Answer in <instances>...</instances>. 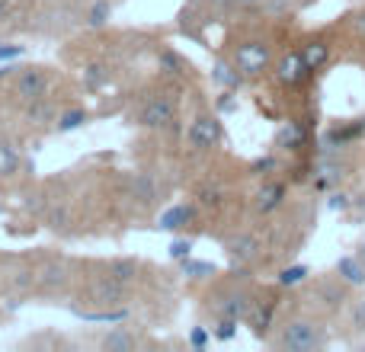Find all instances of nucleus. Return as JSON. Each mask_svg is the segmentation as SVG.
<instances>
[{
  "label": "nucleus",
  "mask_w": 365,
  "mask_h": 352,
  "mask_svg": "<svg viewBox=\"0 0 365 352\" xmlns=\"http://www.w3.org/2000/svg\"><path fill=\"white\" fill-rule=\"evenodd\" d=\"M327 205L334 208V212H346V208H349V199H346V195H343V192H336V195H330V202H327Z\"/></svg>",
  "instance_id": "28"
},
{
  "label": "nucleus",
  "mask_w": 365,
  "mask_h": 352,
  "mask_svg": "<svg viewBox=\"0 0 365 352\" xmlns=\"http://www.w3.org/2000/svg\"><path fill=\"white\" fill-rule=\"evenodd\" d=\"M302 138H304V132H302L298 125H285L282 132H279L276 145H279V147H289V151H295V147L302 145Z\"/></svg>",
  "instance_id": "18"
},
{
  "label": "nucleus",
  "mask_w": 365,
  "mask_h": 352,
  "mask_svg": "<svg viewBox=\"0 0 365 352\" xmlns=\"http://www.w3.org/2000/svg\"><path fill=\"white\" fill-rule=\"evenodd\" d=\"M48 87H51V71L48 68H23L16 77H13V96H19L23 103H36V100H45L48 96Z\"/></svg>",
  "instance_id": "4"
},
{
  "label": "nucleus",
  "mask_w": 365,
  "mask_h": 352,
  "mask_svg": "<svg viewBox=\"0 0 365 352\" xmlns=\"http://www.w3.org/2000/svg\"><path fill=\"white\" fill-rule=\"evenodd\" d=\"M327 343V333L317 321L311 317H292L279 327V333L272 336V346L285 352H314Z\"/></svg>",
  "instance_id": "1"
},
{
  "label": "nucleus",
  "mask_w": 365,
  "mask_h": 352,
  "mask_svg": "<svg viewBox=\"0 0 365 352\" xmlns=\"http://www.w3.org/2000/svg\"><path fill=\"white\" fill-rule=\"evenodd\" d=\"M177 122V100H170V93H158L138 109V125L145 128H170Z\"/></svg>",
  "instance_id": "5"
},
{
  "label": "nucleus",
  "mask_w": 365,
  "mask_h": 352,
  "mask_svg": "<svg viewBox=\"0 0 365 352\" xmlns=\"http://www.w3.org/2000/svg\"><path fill=\"white\" fill-rule=\"evenodd\" d=\"M106 269L125 285L135 282V276H138V263L135 259H113V263H106Z\"/></svg>",
  "instance_id": "17"
},
{
  "label": "nucleus",
  "mask_w": 365,
  "mask_h": 352,
  "mask_svg": "<svg viewBox=\"0 0 365 352\" xmlns=\"http://www.w3.org/2000/svg\"><path fill=\"white\" fill-rule=\"evenodd\" d=\"M346 289L349 285L343 282V279H327V282H321L314 289V295H317V301L324 304V308H330V311H340L343 304H346Z\"/></svg>",
  "instance_id": "9"
},
{
  "label": "nucleus",
  "mask_w": 365,
  "mask_h": 352,
  "mask_svg": "<svg viewBox=\"0 0 365 352\" xmlns=\"http://www.w3.org/2000/svg\"><path fill=\"white\" fill-rule=\"evenodd\" d=\"M349 323H353V330H365V298L353 304V311H349Z\"/></svg>",
  "instance_id": "24"
},
{
  "label": "nucleus",
  "mask_w": 365,
  "mask_h": 352,
  "mask_svg": "<svg viewBox=\"0 0 365 352\" xmlns=\"http://www.w3.org/2000/svg\"><path fill=\"white\" fill-rule=\"evenodd\" d=\"M135 199L148 202V205L154 202V182H151V176H138V180H135Z\"/></svg>",
  "instance_id": "21"
},
{
  "label": "nucleus",
  "mask_w": 365,
  "mask_h": 352,
  "mask_svg": "<svg viewBox=\"0 0 365 352\" xmlns=\"http://www.w3.org/2000/svg\"><path fill=\"white\" fill-rule=\"evenodd\" d=\"M189 141H192V147H199V151H212V147H218L221 145V122L208 113L195 115L192 128H189Z\"/></svg>",
  "instance_id": "7"
},
{
  "label": "nucleus",
  "mask_w": 365,
  "mask_h": 352,
  "mask_svg": "<svg viewBox=\"0 0 365 352\" xmlns=\"http://www.w3.org/2000/svg\"><path fill=\"white\" fill-rule=\"evenodd\" d=\"M225 247H227V253H231L237 263H250V259L259 257V244L250 237V234H237V237H227Z\"/></svg>",
  "instance_id": "10"
},
{
  "label": "nucleus",
  "mask_w": 365,
  "mask_h": 352,
  "mask_svg": "<svg viewBox=\"0 0 365 352\" xmlns=\"http://www.w3.org/2000/svg\"><path fill=\"white\" fill-rule=\"evenodd\" d=\"M189 250H192V247H189V240H173V244H170V257H177V259H186Z\"/></svg>",
  "instance_id": "27"
},
{
  "label": "nucleus",
  "mask_w": 365,
  "mask_h": 352,
  "mask_svg": "<svg viewBox=\"0 0 365 352\" xmlns=\"http://www.w3.org/2000/svg\"><path fill=\"white\" fill-rule=\"evenodd\" d=\"M106 13H109V4H106V0H100V4H96L93 10H90V23H93V26L106 23Z\"/></svg>",
  "instance_id": "26"
},
{
  "label": "nucleus",
  "mask_w": 365,
  "mask_h": 352,
  "mask_svg": "<svg viewBox=\"0 0 365 352\" xmlns=\"http://www.w3.org/2000/svg\"><path fill=\"white\" fill-rule=\"evenodd\" d=\"M189 343H192L195 349H202V346H205V343H208V333H205V330H202V327H195L192 333H189Z\"/></svg>",
  "instance_id": "29"
},
{
  "label": "nucleus",
  "mask_w": 365,
  "mask_h": 352,
  "mask_svg": "<svg viewBox=\"0 0 365 352\" xmlns=\"http://www.w3.org/2000/svg\"><path fill=\"white\" fill-rule=\"evenodd\" d=\"M19 167H23V157H19V151L10 145V141H0V180H10V176H16Z\"/></svg>",
  "instance_id": "14"
},
{
  "label": "nucleus",
  "mask_w": 365,
  "mask_h": 352,
  "mask_svg": "<svg viewBox=\"0 0 365 352\" xmlns=\"http://www.w3.org/2000/svg\"><path fill=\"white\" fill-rule=\"evenodd\" d=\"M308 74H311V68H308V61H304L302 51H289V55H282L279 64H276V77L282 83H289V87L302 83Z\"/></svg>",
  "instance_id": "8"
},
{
  "label": "nucleus",
  "mask_w": 365,
  "mask_h": 352,
  "mask_svg": "<svg viewBox=\"0 0 365 352\" xmlns=\"http://www.w3.org/2000/svg\"><path fill=\"white\" fill-rule=\"evenodd\" d=\"M81 301L93 304V311H119L128 301V285L119 282L109 269L100 276H83Z\"/></svg>",
  "instance_id": "2"
},
{
  "label": "nucleus",
  "mask_w": 365,
  "mask_h": 352,
  "mask_svg": "<svg viewBox=\"0 0 365 352\" xmlns=\"http://www.w3.org/2000/svg\"><path fill=\"white\" fill-rule=\"evenodd\" d=\"M83 122H87V113H83V109H68V113L58 119V128H61V132H71V128H81Z\"/></svg>",
  "instance_id": "19"
},
{
  "label": "nucleus",
  "mask_w": 365,
  "mask_h": 352,
  "mask_svg": "<svg viewBox=\"0 0 365 352\" xmlns=\"http://www.w3.org/2000/svg\"><path fill=\"white\" fill-rule=\"evenodd\" d=\"M308 279V266H292V269H285L282 276H279V285H298Z\"/></svg>",
  "instance_id": "22"
},
{
  "label": "nucleus",
  "mask_w": 365,
  "mask_h": 352,
  "mask_svg": "<svg viewBox=\"0 0 365 352\" xmlns=\"http://www.w3.org/2000/svg\"><path fill=\"white\" fill-rule=\"evenodd\" d=\"M74 285V263H68L64 257H48L38 263L36 269V291L45 298H58L64 291H71Z\"/></svg>",
  "instance_id": "3"
},
{
  "label": "nucleus",
  "mask_w": 365,
  "mask_h": 352,
  "mask_svg": "<svg viewBox=\"0 0 365 352\" xmlns=\"http://www.w3.org/2000/svg\"><path fill=\"white\" fill-rule=\"evenodd\" d=\"M23 55V45H0V61H6V58H19Z\"/></svg>",
  "instance_id": "30"
},
{
  "label": "nucleus",
  "mask_w": 365,
  "mask_h": 352,
  "mask_svg": "<svg viewBox=\"0 0 365 352\" xmlns=\"http://www.w3.org/2000/svg\"><path fill=\"white\" fill-rule=\"evenodd\" d=\"M215 81H218L221 87H237V77L231 74V68H215Z\"/></svg>",
  "instance_id": "25"
},
{
  "label": "nucleus",
  "mask_w": 365,
  "mask_h": 352,
  "mask_svg": "<svg viewBox=\"0 0 365 352\" xmlns=\"http://www.w3.org/2000/svg\"><path fill=\"white\" fill-rule=\"evenodd\" d=\"M302 55H304V61H308L311 71H321L324 64H327V58H330V45L327 42H308L302 48Z\"/></svg>",
  "instance_id": "16"
},
{
  "label": "nucleus",
  "mask_w": 365,
  "mask_h": 352,
  "mask_svg": "<svg viewBox=\"0 0 365 352\" xmlns=\"http://www.w3.org/2000/svg\"><path fill=\"white\" fill-rule=\"evenodd\" d=\"M182 272H186L189 279H208V276H215V266L212 263H195V259H186V263H182Z\"/></svg>",
  "instance_id": "20"
},
{
  "label": "nucleus",
  "mask_w": 365,
  "mask_h": 352,
  "mask_svg": "<svg viewBox=\"0 0 365 352\" xmlns=\"http://www.w3.org/2000/svg\"><path fill=\"white\" fill-rule=\"evenodd\" d=\"M272 61V51L266 42H259V38H253V42H240L237 48H234V64H237V71L244 77H253V74H263L266 68H269Z\"/></svg>",
  "instance_id": "6"
},
{
  "label": "nucleus",
  "mask_w": 365,
  "mask_h": 352,
  "mask_svg": "<svg viewBox=\"0 0 365 352\" xmlns=\"http://www.w3.org/2000/svg\"><path fill=\"white\" fill-rule=\"evenodd\" d=\"M100 346H103V349H109V352H132V349H138V346H141V340H138L135 333H128V330L115 327L113 333L103 336Z\"/></svg>",
  "instance_id": "12"
},
{
  "label": "nucleus",
  "mask_w": 365,
  "mask_h": 352,
  "mask_svg": "<svg viewBox=\"0 0 365 352\" xmlns=\"http://www.w3.org/2000/svg\"><path fill=\"white\" fill-rule=\"evenodd\" d=\"M353 29H356V36H359V38H365V10H359L353 16Z\"/></svg>",
  "instance_id": "31"
},
{
  "label": "nucleus",
  "mask_w": 365,
  "mask_h": 352,
  "mask_svg": "<svg viewBox=\"0 0 365 352\" xmlns=\"http://www.w3.org/2000/svg\"><path fill=\"white\" fill-rule=\"evenodd\" d=\"M192 221H195V208L192 205H177V208H170V212L164 214L160 227H167V231H180V227L192 224Z\"/></svg>",
  "instance_id": "15"
},
{
  "label": "nucleus",
  "mask_w": 365,
  "mask_h": 352,
  "mask_svg": "<svg viewBox=\"0 0 365 352\" xmlns=\"http://www.w3.org/2000/svg\"><path fill=\"white\" fill-rule=\"evenodd\" d=\"M336 276L349 285V289H362L365 285V263L359 257H343L336 263Z\"/></svg>",
  "instance_id": "11"
},
{
  "label": "nucleus",
  "mask_w": 365,
  "mask_h": 352,
  "mask_svg": "<svg viewBox=\"0 0 365 352\" xmlns=\"http://www.w3.org/2000/svg\"><path fill=\"white\" fill-rule=\"evenodd\" d=\"M356 257H359V259H362V263H365V244L359 247V253H356Z\"/></svg>",
  "instance_id": "33"
},
{
  "label": "nucleus",
  "mask_w": 365,
  "mask_h": 352,
  "mask_svg": "<svg viewBox=\"0 0 365 352\" xmlns=\"http://www.w3.org/2000/svg\"><path fill=\"white\" fill-rule=\"evenodd\" d=\"M234 333H237V317H221L218 327H215V336L218 340H234Z\"/></svg>",
  "instance_id": "23"
},
{
  "label": "nucleus",
  "mask_w": 365,
  "mask_h": 352,
  "mask_svg": "<svg viewBox=\"0 0 365 352\" xmlns=\"http://www.w3.org/2000/svg\"><path fill=\"white\" fill-rule=\"evenodd\" d=\"M218 4H225V6H263L266 0H218Z\"/></svg>",
  "instance_id": "32"
},
{
  "label": "nucleus",
  "mask_w": 365,
  "mask_h": 352,
  "mask_svg": "<svg viewBox=\"0 0 365 352\" xmlns=\"http://www.w3.org/2000/svg\"><path fill=\"white\" fill-rule=\"evenodd\" d=\"M282 199H285V186L282 182H269V186H263L259 195H257V212L259 214L276 212V208L282 205Z\"/></svg>",
  "instance_id": "13"
}]
</instances>
